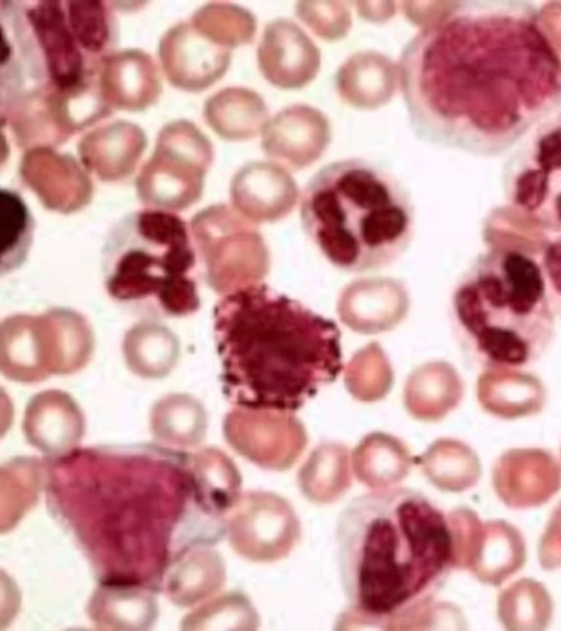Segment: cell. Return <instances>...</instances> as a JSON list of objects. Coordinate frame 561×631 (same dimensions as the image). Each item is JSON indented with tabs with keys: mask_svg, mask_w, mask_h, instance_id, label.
Masks as SVG:
<instances>
[{
	"mask_svg": "<svg viewBox=\"0 0 561 631\" xmlns=\"http://www.w3.org/2000/svg\"><path fill=\"white\" fill-rule=\"evenodd\" d=\"M398 73L416 136L466 149L513 138L561 97V64L533 19L485 3L427 21Z\"/></svg>",
	"mask_w": 561,
	"mask_h": 631,
	"instance_id": "1",
	"label": "cell"
},
{
	"mask_svg": "<svg viewBox=\"0 0 561 631\" xmlns=\"http://www.w3.org/2000/svg\"><path fill=\"white\" fill-rule=\"evenodd\" d=\"M167 454L91 447L50 462L51 508L104 580H161L169 537L190 492L185 464Z\"/></svg>",
	"mask_w": 561,
	"mask_h": 631,
	"instance_id": "2",
	"label": "cell"
},
{
	"mask_svg": "<svg viewBox=\"0 0 561 631\" xmlns=\"http://www.w3.org/2000/svg\"><path fill=\"white\" fill-rule=\"evenodd\" d=\"M213 320L222 391L237 408L295 412L342 370L335 322L265 284L227 292Z\"/></svg>",
	"mask_w": 561,
	"mask_h": 631,
	"instance_id": "3",
	"label": "cell"
},
{
	"mask_svg": "<svg viewBox=\"0 0 561 631\" xmlns=\"http://www.w3.org/2000/svg\"><path fill=\"white\" fill-rule=\"evenodd\" d=\"M342 586L359 612L386 617L439 584L454 555L449 524L422 493L392 487L354 498L336 526Z\"/></svg>",
	"mask_w": 561,
	"mask_h": 631,
	"instance_id": "4",
	"label": "cell"
},
{
	"mask_svg": "<svg viewBox=\"0 0 561 631\" xmlns=\"http://www.w3.org/2000/svg\"><path fill=\"white\" fill-rule=\"evenodd\" d=\"M302 227L336 267L347 272L394 262L414 232V208L405 187L383 168L359 158L319 170L300 200Z\"/></svg>",
	"mask_w": 561,
	"mask_h": 631,
	"instance_id": "5",
	"label": "cell"
},
{
	"mask_svg": "<svg viewBox=\"0 0 561 631\" xmlns=\"http://www.w3.org/2000/svg\"><path fill=\"white\" fill-rule=\"evenodd\" d=\"M190 228L173 211L148 208L123 217L107 234L103 272L108 295L134 311L183 317L201 305Z\"/></svg>",
	"mask_w": 561,
	"mask_h": 631,
	"instance_id": "6",
	"label": "cell"
},
{
	"mask_svg": "<svg viewBox=\"0 0 561 631\" xmlns=\"http://www.w3.org/2000/svg\"><path fill=\"white\" fill-rule=\"evenodd\" d=\"M454 312L483 354L497 363L523 364L546 317L542 272L528 256L505 253L459 285Z\"/></svg>",
	"mask_w": 561,
	"mask_h": 631,
	"instance_id": "7",
	"label": "cell"
},
{
	"mask_svg": "<svg viewBox=\"0 0 561 631\" xmlns=\"http://www.w3.org/2000/svg\"><path fill=\"white\" fill-rule=\"evenodd\" d=\"M211 159V144L194 124L175 121L164 125L137 177L139 199L150 208L168 211L190 207L202 196Z\"/></svg>",
	"mask_w": 561,
	"mask_h": 631,
	"instance_id": "8",
	"label": "cell"
},
{
	"mask_svg": "<svg viewBox=\"0 0 561 631\" xmlns=\"http://www.w3.org/2000/svg\"><path fill=\"white\" fill-rule=\"evenodd\" d=\"M23 10L42 53L48 82L56 90L75 91L99 77L102 60L90 59L79 46L64 1L23 2Z\"/></svg>",
	"mask_w": 561,
	"mask_h": 631,
	"instance_id": "9",
	"label": "cell"
},
{
	"mask_svg": "<svg viewBox=\"0 0 561 631\" xmlns=\"http://www.w3.org/2000/svg\"><path fill=\"white\" fill-rule=\"evenodd\" d=\"M159 57L168 80L186 91H202L225 71L229 57L218 44L190 22L172 26L161 38Z\"/></svg>",
	"mask_w": 561,
	"mask_h": 631,
	"instance_id": "10",
	"label": "cell"
},
{
	"mask_svg": "<svg viewBox=\"0 0 561 631\" xmlns=\"http://www.w3.org/2000/svg\"><path fill=\"white\" fill-rule=\"evenodd\" d=\"M225 206H211L197 213L191 221V236L204 266L208 285L218 292H229L245 285L249 273L242 262L238 223Z\"/></svg>",
	"mask_w": 561,
	"mask_h": 631,
	"instance_id": "11",
	"label": "cell"
},
{
	"mask_svg": "<svg viewBox=\"0 0 561 631\" xmlns=\"http://www.w3.org/2000/svg\"><path fill=\"white\" fill-rule=\"evenodd\" d=\"M21 174L50 210L73 213L92 198L90 176L71 156L59 153L50 147L27 150L22 159Z\"/></svg>",
	"mask_w": 561,
	"mask_h": 631,
	"instance_id": "12",
	"label": "cell"
},
{
	"mask_svg": "<svg viewBox=\"0 0 561 631\" xmlns=\"http://www.w3.org/2000/svg\"><path fill=\"white\" fill-rule=\"evenodd\" d=\"M22 431L26 441L39 452L59 458L78 448L85 432V420L69 393L48 389L30 399Z\"/></svg>",
	"mask_w": 561,
	"mask_h": 631,
	"instance_id": "13",
	"label": "cell"
},
{
	"mask_svg": "<svg viewBox=\"0 0 561 631\" xmlns=\"http://www.w3.org/2000/svg\"><path fill=\"white\" fill-rule=\"evenodd\" d=\"M102 95L112 108L140 111L159 97L162 84L158 67L140 49L112 51L100 66Z\"/></svg>",
	"mask_w": 561,
	"mask_h": 631,
	"instance_id": "14",
	"label": "cell"
},
{
	"mask_svg": "<svg viewBox=\"0 0 561 631\" xmlns=\"http://www.w3.org/2000/svg\"><path fill=\"white\" fill-rule=\"evenodd\" d=\"M158 612L151 588L127 581H102L87 604V615L100 630L146 631L154 624Z\"/></svg>",
	"mask_w": 561,
	"mask_h": 631,
	"instance_id": "15",
	"label": "cell"
},
{
	"mask_svg": "<svg viewBox=\"0 0 561 631\" xmlns=\"http://www.w3.org/2000/svg\"><path fill=\"white\" fill-rule=\"evenodd\" d=\"M226 581L221 555L206 543H195L178 552L161 576L165 597L181 608L195 607L215 596Z\"/></svg>",
	"mask_w": 561,
	"mask_h": 631,
	"instance_id": "16",
	"label": "cell"
},
{
	"mask_svg": "<svg viewBox=\"0 0 561 631\" xmlns=\"http://www.w3.org/2000/svg\"><path fill=\"white\" fill-rule=\"evenodd\" d=\"M145 133L130 122L117 121L87 134L78 145L85 169L102 181L129 176L145 151Z\"/></svg>",
	"mask_w": 561,
	"mask_h": 631,
	"instance_id": "17",
	"label": "cell"
},
{
	"mask_svg": "<svg viewBox=\"0 0 561 631\" xmlns=\"http://www.w3.org/2000/svg\"><path fill=\"white\" fill-rule=\"evenodd\" d=\"M516 200L561 222V127L539 138L516 181Z\"/></svg>",
	"mask_w": 561,
	"mask_h": 631,
	"instance_id": "18",
	"label": "cell"
},
{
	"mask_svg": "<svg viewBox=\"0 0 561 631\" xmlns=\"http://www.w3.org/2000/svg\"><path fill=\"white\" fill-rule=\"evenodd\" d=\"M45 359L50 375H70L91 359L94 347L92 329L79 312L53 308L39 314Z\"/></svg>",
	"mask_w": 561,
	"mask_h": 631,
	"instance_id": "19",
	"label": "cell"
},
{
	"mask_svg": "<svg viewBox=\"0 0 561 631\" xmlns=\"http://www.w3.org/2000/svg\"><path fill=\"white\" fill-rule=\"evenodd\" d=\"M190 493L204 514L218 517L239 500L241 479L232 460L216 447H203L185 462Z\"/></svg>",
	"mask_w": 561,
	"mask_h": 631,
	"instance_id": "20",
	"label": "cell"
},
{
	"mask_svg": "<svg viewBox=\"0 0 561 631\" xmlns=\"http://www.w3.org/2000/svg\"><path fill=\"white\" fill-rule=\"evenodd\" d=\"M0 369L10 380L34 383L48 371L38 316L13 314L0 325Z\"/></svg>",
	"mask_w": 561,
	"mask_h": 631,
	"instance_id": "21",
	"label": "cell"
},
{
	"mask_svg": "<svg viewBox=\"0 0 561 631\" xmlns=\"http://www.w3.org/2000/svg\"><path fill=\"white\" fill-rule=\"evenodd\" d=\"M150 432L162 446L197 448L206 437L207 413L203 403L188 393H169L151 408Z\"/></svg>",
	"mask_w": 561,
	"mask_h": 631,
	"instance_id": "22",
	"label": "cell"
},
{
	"mask_svg": "<svg viewBox=\"0 0 561 631\" xmlns=\"http://www.w3.org/2000/svg\"><path fill=\"white\" fill-rule=\"evenodd\" d=\"M123 354L128 368L146 379L165 377L176 365L180 343L167 326L142 321L131 326L123 340Z\"/></svg>",
	"mask_w": 561,
	"mask_h": 631,
	"instance_id": "23",
	"label": "cell"
},
{
	"mask_svg": "<svg viewBox=\"0 0 561 631\" xmlns=\"http://www.w3.org/2000/svg\"><path fill=\"white\" fill-rule=\"evenodd\" d=\"M37 458L19 457L1 467V531L11 530L37 503L43 479Z\"/></svg>",
	"mask_w": 561,
	"mask_h": 631,
	"instance_id": "24",
	"label": "cell"
},
{
	"mask_svg": "<svg viewBox=\"0 0 561 631\" xmlns=\"http://www.w3.org/2000/svg\"><path fill=\"white\" fill-rule=\"evenodd\" d=\"M70 30L83 53L94 61L111 54L116 26L108 3L103 1H64Z\"/></svg>",
	"mask_w": 561,
	"mask_h": 631,
	"instance_id": "25",
	"label": "cell"
},
{
	"mask_svg": "<svg viewBox=\"0 0 561 631\" xmlns=\"http://www.w3.org/2000/svg\"><path fill=\"white\" fill-rule=\"evenodd\" d=\"M254 611L248 599L237 593L213 596L187 612L180 628L186 631L251 628Z\"/></svg>",
	"mask_w": 561,
	"mask_h": 631,
	"instance_id": "26",
	"label": "cell"
},
{
	"mask_svg": "<svg viewBox=\"0 0 561 631\" xmlns=\"http://www.w3.org/2000/svg\"><path fill=\"white\" fill-rule=\"evenodd\" d=\"M1 203V237H2V269H11L22 262L32 240L33 221L19 194L2 188Z\"/></svg>",
	"mask_w": 561,
	"mask_h": 631,
	"instance_id": "27",
	"label": "cell"
},
{
	"mask_svg": "<svg viewBox=\"0 0 561 631\" xmlns=\"http://www.w3.org/2000/svg\"><path fill=\"white\" fill-rule=\"evenodd\" d=\"M545 266L552 285L561 294V241L547 249Z\"/></svg>",
	"mask_w": 561,
	"mask_h": 631,
	"instance_id": "28",
	"label": "cell"
}]
</instances>
